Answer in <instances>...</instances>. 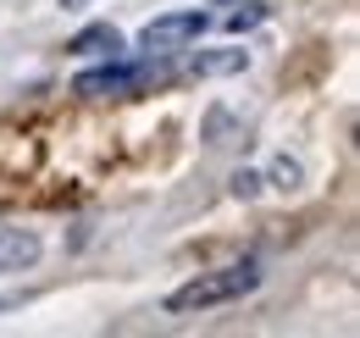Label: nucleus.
I'll return each mask as SVG.
<instances>
[{
  "instance_id": "obj_3",
  "label": "nucleus",
  "mask_w": 360,
  "mask_h": 338,
  "mask_svg": "<svg viewBox=\"0 0 360 338\" xmlns=\"http://www.w3.org/2000/svg\"><path fill=\"white\" fill-rule=\"evenodd\" d=\"M200 34H205V11H167V17L144 23L139 44H144V50H178V44L200 39Z\"/></svg>"
},
{
  "instance_id": "obj_5",
  "label": "nucleus",
  "mask_w": 360,
  "mask_h": 338,
  "mask_svg": "<svg viewBox=\"0 0 360 338\" xmlns=\"http://www.w3.org/2000/svg\"><path fill=\"white\" fill-rule=\"evenodd\" d=\"M244 67H250V50H200L188 61L194 78H227V73H244Z\"/></svg>"
},
{
  "instance_id": "obj_7",
  "label": "nucleus",
  "mask_w": 360,
  "mask_h": 338,
  "mask_svg": "<svg viewBox=\"0 0 360 338\" xmlns=\"http://www.w3.org/2000/svg\"><path fill=\"white\" fill-rule=\"evenodd\" d=\"M300 177H305V167L294 156H277L271 161V189H300Z\"/></svg>"
},
{
  "instance_id": "obj_4",
  "label": "nucleus",
  "mask_w": 360,
  "mask_h": 338,
  "mask_svg": "<svg viewBox=\"0 0 360 338\" xmlns=\"http://www.w3.org/2000/svg\"><path fill=\"white\" fill-rule=\"evenodd\" d=\"M39 233H28V227H0V277H11V272H28L34 261H39Z\"/></svg>"
},
{
  "instance_id": "obj_2",
  "label": "nucleus",
  "mask_w": 360,
  "mask_h": 338,
  "mask_svg": "<svg viewBox=\"0 0 360 338\" xmlns=\"http://www.w3.org/2000/svg\"><path fill=\"white\" fill-rule=\"evenodd\" d=\"M150 78V67L144 61H122V56H105V67H94V73H78V94H128Z\"/></svg>"
},
{
  "instance_id": "obj_9",
  "label": "nucleus",
  "mask_w": 360,
  "mask_h": 338,
  "mask_svg": "<svg viewBox=\"0 0 360 338\" xmlns=\"http://www.w3.org/2000/svg\"><path fill=\"white\" fill-rule=\"evenodd\" d=\"M233 194H238V200H255V194H261V172H233Z\"/></svg>"
},
{
  "instance_id": "obj_1",
  "label": "nucleus",
  "mask_w": 360,
  "mask_h": 338,
  "mask_svg": "<svg viewBox=\"0 0 360 338\" xmlns=\"http://www.w3.org/2000/svg\"><path fill=\"white\" fill-rule=\"evenodd\" d=\"M261 289V266L255 261H238V266H222V272H200L194 283H183L178 294L167 299V311H217V305H233V299L255 294Z\"/></svg>"
},
{
  "instance_id": "obj_6",
  "label": "nucleus",
  "mask_w": 360,
  "mask_h": 338,
  "mask_svg": "<svg viewBox=\"0 0 360 338\" xmlns=\"http://www.w3.org/2000/svg\"><path fill=\"white\" fill-rule=\"evenodd\" d=\"M67 50H72V56H122V34H117L111 23H89L84 34H72Z\"/></svg>"
},
{
  "instance_id": "obj_10",
  "label": "nucleus",
  "mask_w": 360,
  "mask_h": 338,
  "mask_svg": "<svg viewBox=\"0 0 360 338\" xmlns=\"http://www.w3.org/2000/svg\"><path fill=\"white\" fill-rule=\"evenodd\" d=\"M78 6H89V0H61V11H78Z\"/></svg>"
},
{
  "instance_id": "obj_11",
  "label": "nucleus",
  "mask_w": 360,
  "mask_h": 338,
  "mask_svg": "<svg viewBox=\"0 0 360 338\" xmlns=\"http://www.w3.org/2000/svg\"><path fill=\"white\" fill-rule=\"evenodd\" d=\"M0 305H6V299H0Z\"/></svg>"
},
{
  "instance_id": "obj_8",
  "label": "nucleus",
  "mask_w": 360,
  "mask_h": 338,
  "mask_svg": "<svg viewBox=\"0 0 360 338\" xmlns=\"http://www.w3.org/2000/svg\"><path fill=\"white\" fill-rule=\"evenodd\" d=\"M261 17H266V11H261V0H244V11H233V17H227V28H233V34H244V28H255Z\"/></svg>"
}]
</instances>
